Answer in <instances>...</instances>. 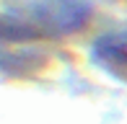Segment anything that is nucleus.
<instances>
[{
    "instance_id": "f257e3e1",
    "label": "nucleus",
    "mask_w": 127,
    "mask_h": 124,
    "mask_svg": "<svg viewBox=\"0 0 127 124\" xmlns=\"http://www.w3.org/2000/svg\"><path fill=\"white\" fill-rule=\"evenodd\" d=\"M88 18V5L83 0H44L26 21V34H73Z\"/></svg>"
},
{
    "instance_id": "f03ea898",
    "label": "nucleus",
    "mask_w": 127,
    "mask_h": 124,
    "mask_svg": "<svg viewBox=\"0 0 127 124\" xmlns=\"http://www.w3.org/2000/svg\"><path fill=\"white\" fill-rule=\"evenodd\" d=\"M94 54L104 62H117V65H127V31L122 34H106L96 41Z\"/></svg>"
}]
</instances>
